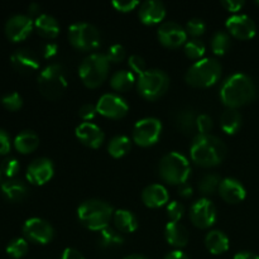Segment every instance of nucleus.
Listing matches in <instances>:
<instances>
[{
  "label": "nucleus",
  "mask_w": 259,
  "mask_h": 259,
  "mask_svg": "<svg viewBox=\"0 0 259 259\" xmlns=\"http://www.w3.org/2000/svg\"><path fill=\"white\" fill-rule=\"evenodd\" d=\"M159 43L167 48H179L187 42V33L185 28L175 22L162 23L157 30Z\"/></svg>",
  "instance_id": "16"
},
{
  "label": "nucleus",
  "mask_w": 259,
  "mask_h": 259,
  "mask_svg": "<svg viewBox=\"0 0 259 259\" xmlns=\"http://www.w3.org/2000/svg\"><path fill=\"white\" fill-rule=\"evenodd\" d=\"M164 238L169 245L181 249L189 243V230L180 222H169L164 228Z\"/></svg>",
  "instance_id": "23"
},
{
  "label": "nucleus",
  "mask_w": 259,
  "mask_h": 259,
  "mask_svg": "<svg viewBox=\"0 0 259 259\" xmlns=\"http://www.w3.org/2000/svg\"><path fill=\"white\" fill-rule=\"evenodd\" d=\"M225 27L233 37L240 40L252 39L257 33V25L254 20L245 14H235L229 17L225 23Z\"/></svg>",
  "instance_id": "14"
},
{
  "label": "nucleus",
  "mask_w": 259,
  "mask_h": 259,
  "mask_svg": "<svg viewBox=\"0 0 259 259\" xmlns=\"http://www.w3.org/2000/svg\"><path fill=\"white\" fill-rule=\"evenodd\" d=\"M162 134V123L157 118H143L133 128V142L137 146L151 147L159 141Z\"/></svg>",
  "instance_id": "10"
},
{
  "label": "nucleus",
  "mask_w": 259,
  "mask_h": 259,
  "mask_svg": "<svg viewBox=\"0 0 259 259\" xmlns=\"http://www.w3.org/2000/svg\"><path fill=\"white\" fill-rule=\"evenodd\" d=\"M196 114L191 109H182L177 113L175 118V124L177 129L185 134H190L191 132L196 131Z\"/></svg>",
  "instance_id": "31"
},
{
  "label": "nucleus",
  "mask_w": 259,
  "mask_h": 259,
  "mask_svg": "<svg viewBox=\"0 0 259 259\" xmlns=\"http://www.w3.org/2000/svg\"><path fill=\"white\" fill-rule=\"evenodd\" d=\"M28 250H29V245L24 238H15V239L10 240L9 244L7 245V253L14 259L23 258L27 254Z\"/></svg>",
  "instance_id": "37"
},
{
  "label": "nucleus",
  "mask_w": 259,
  "mask_h": 259,
  "mask_svg": "<svg viewBox=\"0 0 259 259\" xmlns=\"http://www.w3.org/2000/svg\"><path fill=\"white\" fill-rule=\"evenodd\" d=\"M206 46L199 38H192L185 43V53L190 60H201L202 56L205 55Z\"/></svg>",
  "instance_id": "36"
},
{
  "label": "nucleus",
  "mask_w": 259,
  "mask_h": 259,
  "mask_svg": "<svg viewBox=\"0 0 259 259\" xmlns=\"http://www.w3.org/2000/svg\"><path fill=\"white\" fill-rule=\"evenodd\" d=\"M53 175H55L53 162L48 158H37L28 166L25 177L32 185L42 186L52 179Z\"/></svg>",
  "instance_id": "17"
},
{
  "label": "nucleus",
  "mask_w": 259,
  "mask_h": 259,
  "mask_svg": "<svg viewBox=\"0 0 259 259\" xmlns=\"http://www.w3.org/2000/svg\"><path fill=\"white\" fill-rule=\"evenodd\" d=\"M110 62L104 53H91L81 62L78 76L83 85L89 89H96L103 85L109 75Z\"/></svg>",
  "instance_id": "6"
},
{
  "label": "nucleus",
  "mask_w": 259,
  "mask_h": 259,
  "mask_svg": "<svg viewBox=\"0 0 259 259\" xmlns=\"http://www.w3.org/2000/svg\"><path fill=\"white\" fill-rule=\"evenodd\" d=\"M34 28V22L32 18L24 14L12 15L5 23V34L12 42L24 40L32 33Z\"/></svg>",
  "instance_id": "15"
},
{
  "label": "nucleus",
  "mask_w": 259,
  "mask_h": 259,
  "mask_svg": "<svg viewBox=\"0 0 259 259\" xmlns=\"http://www.w3.org/2000/svg\"><path fill=\"white\" fill-rule=\"evenodd\" d=\"M185 30H186L187 35L190 34L191 37L197 38L205 33V30H206V24H205L204 20L200 19V18H192V19H190L189 22H187Z\"/></svg>",
  "instance_id": "38"
},
{
  "label": "nucleus",
  "mask_w": 259,
  "mask_h": 259,
  "mask_svg": "<svg viewBox=\"0 0 259 259\" xmlns=\"http://www.w3.org/2000/svg\"><path fill=\"white\" fill-rule=\"evenodd\" d=\"M255 4H257V5H258V7H259V0H258V2H255Z\"/></svg>",
  "instance_id": "57"
},
{
  "label": "nucleus",
  "mask_w": 259,
  "mask_h": 259,
  "mask_svg": "<svg viewBox=\"0 0 259 259\" xmlns=\"http://www.w3.org/2000/svg\"><path fill=\"white\" fill-rule=\"evenodd\" d=\"M123 259H148V258L144 257V255H141V254H131V255H126V257Z\"/></svg>",
  "instance_id": "55"
},
{
  "label": "nucleus",
  "mask_w": 259,
  "mask_h": 259,
  "mask_svg": "<svg viewBox=\"0 0 259 259\" xmlns=\"http://www.w3.org/2000/svg\"><path fill=\"white\" fill-rule=\"evenodd\" d=\"M3 196L12 202H19L28 195V187L22 180L8 179L2 184Z\"/></svg>",
  "instance_id": "24"
},
{
  "label": "nucleus",
  "mask_w": 259,
  "mask_h": 259,
  "mask_svg": "<svg viewBox=\"0 0 259 259\" xmlns=\"http://www.w3.org/2000/svg\"><path fill=\"white\" fill-rule=\"evenodd\" d=\"M10 62L15 71L23 75H29L39 68V60L33 51L28 48H18L10 56Z\"/></svg>",
  "instance_id": "18"
},
{
  "label": "nucleus",
  "mask_w": 259,
  "mask_h": 259,
  "mask_svg": "<svg viewBox=\"0 0 259 259\" xmlns=\"http://www.w3.org/2000/svg\"><path fill=\"white\" fill-rule=\"evenodd\" d=\"M257 96L254 81L245 73H234L223 82L220 100L227 109H238L252 103Z\"/></svg>",
  "instance_id": "1"
},
{
  "label": "nucleus",
  "mask_w": 259,
  "mask_h": 259,
  "mask_svg": "<svg viewBox=\"0 0 259 259\" xmlns=\"http://www.w3.org/2000/svg\"><path fill=\"white\" fill-rule=\"evenodd\" d=\"M23 234L29 242L46 245L52 242L55 237V229L47 220L40 218H30L23 225Z\"/></svg>",
  "instance_id": "12"
},
{
  "label": "nucleus",
  "mask_w": 259,
  "mask_h": 259,
  "mask_svg": "<svg viewBox=\"0 0 259 259\" xmlns=\"http://www.w3.org/2000/svg\"><path fill=\"white\" fill-rule=\"evenodd\" d=\"M113 217V206L103 200H86L77 209V218L80 223L93 232H101L108 228Z\"/></svg>",
  "instance_id": "3"
},
{
  "label": "nucleus",
  "mask_w": 259,
  "mask_h": 259,
  "mask_svg": "<svg viewBox=\"0 0 259 259\" xmlns=\"http://www.w3.org/2000/svg\"><path fill=\"white\" fill-rule=\"evenodd\" d=\"M128 66L131 67L132 72L137 73L138 76H141L142 73H144L147 71L146 67V61L143 57L138 55H132L128 58Z\"/></svg>",
  "instance_id": "43"
},
{
  "label": "nucleus",
  "mask_w": 259,
  "mask_h": 259,
  "mask_svg": "<svg viewBox=\"0 0 259 259\" xmlns=\"http://www.w3.org/2000/svg\"><path fill=\"white\" fill-rule=\"evenodd\" d=\"M220 182H222V180H220V177L218 176V175H205V176L199 181V191L201 192L204 196L214 195L215 192L219 190Z\"/></svg>",
  "instance_id": "34"
},
{
  "label": "nucleus",
  "mask_w": 259,
  "mask_h": 259,
  "mask_svg": "<svg viewBox=\"0 0 259 259\" xmlns=\"http://www.w3.org/2000/svg\"><path fill=\"white\" fill-rule=\"evenodd\" d=\"M111 5L115 10L121 13H129L132 10L136 9L137 7L141 5V3L137 2V0H113Z\"/></svg>",
  "instance_id": "45"
},
{
  "label": "nucleus",
  "mask_w": 259,
  "mask_h": 259,
  "mask_svg": "<svg viewBox=\"0 0 259 259\" xmlns=\"http://www.w3.org/2000/svg\"><path fill=\"white\" fill-rule=\"evenodd\" d=\"M218 192L220 197L228 204H239L247 196V190L243 186L242 182L232 177L222 180Z\"/></svg>",
  "instance_id": "21"
},
{
  "label": "nucleus",
  "mask_w": 259,
  "mask_h": 259,
  "mask_svg": "<svg viewBox=\"0 0 259 259\" xmlns=\"http://www.w3.org/2000/svg\"><path fill=\"white\" fill-rule=\"evenodd\" d=\"M169 195L164 186L159 184H153L147 186L142 192V201L147 207L158 209L168 204Z\"/></svg>",
  "instance_id": "22"
},
{
  "label": "nucleus",
  "mask_w": 259,
  "mask_h": 259,
  "mask_svg": "<svg viewBox=\"0 0 259 259\" xmlns=\"http://www.w3.org/2000/svg\"><path fill=\"white\" fill-rule=\"evenodd\" d=\"M190 219L192 224L200 229H207L215 224L218 219V211L211 200L201 197L195 201L190 207Z\"/></svg>",
  "instance_id": "11"
},
{
  "label": "nucleus",
  "mask_w": 259,
  "mask_h": 259,
  "mask_svg": "<svg viewBox=\"0 0 259 259\" xmlns=\"http://www.w3.org/2000/svg\"><path fill=\"white\" fill-rule=\"evenodd\" d=\"M2 169L3 175H5L9 179H14L17 176L18 172L20 171V164L18 162V159L15 158H5L4 161L2 162Z\"/></svg>",
  "instance_id": "40"
},
{
  "label": "nucleus",
  "mask_w": 259,
  "mask_h": 259,
  "mask_svg": "<svg viewBox=\"0 0 259 259\" xmlns=\"http://www.w3.org/2000/svg\"><path fill=\"white\" fill-rule=\"evenodd\" d=\"M96 109H98V114L100 115L118 120L128 114L129 105L123 98L116 94H104L98 100Z\"/></svg>",
  "instance_id": "13"
},
{
  "label": "nucleus",
  "mask_w": 259,
  "mask_h": 259,
  "mask_svg": "<svg viewBox=\"0 0 259 259\" xmlns=\"http://www.w3.org/2000/svg\"><path fill=\"white\" fill-rule=\"evenodd\" d=\"M39 146V137L33 131H23L15 137L14 147L19 153L28 154L34 152Z\"/></svg>",
  "instance_id": "28"
},
{
  "label": "nucleus",
  "mask_w": 259,
  "mask_h": 259,
  "mask_svg": "<svg viewBox=\"0 0 259 259\" xmlns=\"http://www.w3.org/2000/svg\"><path fill=\"white\" fill-rule=\"evenodd\" d=\"M136 83V75H134L133 72H131V71L126 70L116 71L110 78L111 89L118 91V93H126V91L131 90Z\"/></svg>",
  "instance_id": "30"
},
{
  "label": "nucleus",
  "mask_w": 259,
  "mask_h": 259,
  "mask_svg": "<svg viewBox=\"0 0 259 259\" xmlns=\"http://www.w3.org/2000/svg\"><path fill=\"white\" fill-rule=\"evenodd\" d=\"M75 134L83 146L93 149L99 148L105 139L104 132L101 131L100 126L91 121H83V123L78 124L75 129Z\"/></svg>",
  "instance_id": "19"
},
{
  "label": "nucleus",
  "mask_w": 259,
  "mask_h": 259,
  "mask_svg": "<svg viewBox=\"0 0 259 259\" xmlns=\"http://www.w3.org/2000/svg\"><path fill=\"white\" fill-rule=\"evenodd\" d=\"M2 176H3V172H2V169H0V181H2Z\"/></svg>",
  "instance_id": "56"
},
{
  "label": "nucleus",
  "mask_w": 259,
  "mask_h": 259,
  "mask_svg": "<svg viewBox=\"0 0 259 259\" xmlns=\"http://www.w3.org/2000/svg\"><path fill=\"white\" fill-rule=\"evenodd\" d=\"M230 48V37L227 32L218 30L211 39V50L217 56H224Z\"/></svg>",
  "instance_id": "35"
},
{
  "label": "nucleus",
  "mask_w": 259,
  "mask_h": 259,
  "mask_svg": "<svg viewBox=\"0 0 259 259\" xmlns=\"http://www.w3.org/2000/svg\"><path fill=\"white\" fill-rule=\"evenodd\" d=\"M185 214V207L181 202L171 201L167 204V217L171 222H180Z\"/></svg>",
  "instance_id": "42"
},
{
  "label": "nucleus",
  "mask_w": 259,
  "mask_h": 259,
  "mask_svg": "<svg viewBox=\"0 0 259 259\" xmlns=\"http://www.w3.org/2000/svg\"><path fill=\"white\" fill-rule=\"evenodd\" d=\"M222 63L215 58H201L187 70L185 81L192 88H210L222 77Z\"/></svg>",
  "instance_id": "4"
},
{
  "label": "nucleus",
  "mask_w": 259,
  "mask_h": 259,
  "mask_svg": "<svg viewBox=\"0 0 259 259\" xmlns=\"http://www.w3.org/2000/svg\"><path fill=\"white\" fill-rule=\"evenodd\" d=\"M179 195L181 197H184V199H190V197H192V195H194V189H192V186H190L189 184L180 185Z\"/></svg>",
  "instance_id": "51"
},
{
  "label": "nucleus",
  "mask_w": 259,
  "mask_h": 259,
  "mask_svg": "<svg viewBox=\"0 0 259 259\" xmlns=\"http://www.w3.org/2000/svg\"><path fill=\"white\" fill-rule=\"evenodd\" d=\"M192 162L201 167H215L222 163L227 154L224 142L212 134H197L190 147Z\"/></svg>",
  "instance_id": "2"
},
{
  "label": "nucleus",
  "mask_w": 259,
  "mask_h": 259,
  "mask_svg": "<svg viewBox=\"0 0 259 259\" xmlns=\"http://www.w3.org/2000/svg\"><path fill=\"white\" fill-rule=\"evenodd\" d=\"M34 28L42 37L48 38V39H53L60 34V24L50 14H40L39 17L35 18L34 20Z\"/></svg>",
  "instance_id": "26"
},
{
  "label": "nucleus",
  "mask_w": 259,
  "mask_h": 259,
  "mask_svg": "<svg viewBox=\"0 0 259 259\" xmlns=\"http://www.w3.org/2000/svg\"><path fill=\"white\" fill-rule=\"evenodd\" d=\"M61 259H85L82 255V253L78 252L77 249H73V248H66L63 250Z\"/></svg>",
  "instance_id": "50"
},
{
  "label": "nucleus",
  "mask_w": 259,
  "mask_h": 259,
  "mask_svg": "<svg viewBox=\"0 0 259 259\" xmlns=\"http://www.w3.org/2000/svg\"><path fill=\"white\" fill-rule=\"evenodd\" d=\"M10 137L5 131L0 129V156H4L10 152Z\"/></svg>",
  "instance_id": "47"
},
{
  "label": "nucleus",
  "mask_w": 259,
  "mask_h": 259,
  "mask_svg": "<svg viewBox=\"0 0 259 259\" xmlns=\"http://www.w3.org/2000/svg\"><path fill=\"white\" fill-rule=\"evenodd\" d=\"M163 259H190L189 255L186 253H184L182 250L176 249V250H172V252L167 253L166 257Z\"/></svg>",
  "instance_id": "52"
},
{
  "label": "nucleus",
  "mask_w": 259,
  "mask_h": 259,
  "mask_svg": "<svg viewBox=\"0 0 259 259\" xmlns=\"http://www.w3.org/2000/svg\"><path fill=\"white\" fill-rule=\"evenodd\" d=\"M166 7L162 2L157 0H147L139 5V19L146 25L159 24L166 18Z\"/></svg>",
  "instance_id": "20"
},
{
  "label": "nucleus",
  "mask_w": 259,
  "mask_h": 259,
  "mask_svg": "<svg viewBox=\"0 0 259 259\" xmlns=\"http://www.w3.org/2000/svg\"><path fill=\"white\" fill-rule=\"evenodd\" d=\"M169 88V77L164 71L147 70L137 78V89L139 95L148 101L162 98Z\"/></svg>",
  "instance_id": "8"
},
{
  "label": "nucleus",
  "mask_w": 259,
  "mask_h": 259,
  "mask_svg": "<svg viewBox=\"0 0 259 259\" xmlns=\"http://www.w3.org/2000/svg\"><path fill=\"white\" fill-rule=\"evenodd\" d=\"M245 3L242 0H224L222 2V7L225 8V10L230 13H238L243 7H244Z\"/></svg>",
  "instance_id": "48"
},
{
  "label": "nucleus",
  "mask_w": 259,
  "mask_h": 259,
  "mask_svg": "<svg viewBox=\"0 0 259 259\" xmlns=\"http://www.w3.org/2000/svg\"><path fill=\"white\" fill-rule=\"evenodd\" d=\"M126 55L125 48L123 47L121 45H113L108 48V52H106V57H108L109 62L113 63H119L121 61H124Z\"/></svg>",
  "instance_id": "41"
},
{
  "label": "nucleus",
  "mask_w": 259,
  "mask_h": 259,
  "mask_svg": "<svg viewBox=\"0 0 259 259\" xmlns=\"http://www.w3.org/2000/svg\"><path fill=\"white\" fill-rule=\"evenodd\" d=\"M234 259H259V255L255 254V253L244 250V252L237 253V254L234 255Z\"/></svg>",
  "instance_id": "53"
},
{
  "label": "nucleus",
  "mask_w": 259,
  "mask_h": 259,
  "mask_svg": "<svg viewBox=\"0 0 259 259\" xmlns=\"http://www.w3.org/2000/svg\"><path fill=\"white\" fill-rule=\"evenodd\" d=\"M123 243L124 238L120 234V232L110 227L101 230L100 234H99V245L101 248H115L121 245Z\"/></svg>",
  "instance_id": "33"
},
{
  "label": "nucleus",
  "mask_w": 259,
  "mask_h": 259,
  "mask_svg": "<svg viewBox=\"0 0 259 259\" xmlns=\"http://www.w3.org/2000/svg\"><path fill=\"white\" fill-rule=\"evenodd\" d=\"M2 104L5 109H8V110L15 111L19 110L23 106V99L19 94L13 91V93H9L7 94V95L3 96Z\"/></svg>",
  "instance_id": "39"
},
{
  "label": "nucleus",
  "mask_w": 259,
  "mask_h": 259,
  "mask_svg": "<svg viewBox=\"0 0 259 259\" xmlns=\"http://www.w3.org/2000/svg\"><path fill=\"white\" fill-rule=\"evenodd\" d=\"M242 114L237 109H227L223 111L222 116H220V126L229 136L238 133L239 129L242 128Z\"/></svg>",
  "instance_id": "29"
},
{
  "label": "nucleus",
  "mask_w": 259,
  "mask_h": 259,
  "mask_svg": "<svg viewBox=\"0 0 259 259\" xmlns=\"http://www.w3.org/2000/svg\"><path fill=\"white\" fill-rule=\"evenodd\" d=\"M96 114H98V109H96V105H93V104H85L78 110V116L83 121L93 120L96 116Z\"/></svg>",
  "instance_id": "46"
},
{
  "label": "nucleus",
  "mask_w": 259,
  "mask_h": 259,
  "mask_svg": "<svg viewBox=\"0 0 259 259\" xmlns=\"http://www.w3.org/2000/svg\"><path fill=\"white\" fill-rule=\"evenodd\" d=\"M212 126H214V123H212L211 116H209L207 114L197 115L196 131L199 132V134H210Z\"/></svg>",
  "instance_id": "44"
},
{
  "label": "nucleus",
  "mask_w": 259,
  "mask_h": 259,
  "mask_svg": "<svg viewBox=\"0 0 259 259\" xmlns=\"http://www.w3.org/2000/svg\"><path fill=\"white\" fill-rule=\"evenodd\" d=\"M205 247L211 254H223L229 249V238L222 230H211L205 237Z\"/></svg>",
  "instance_id": "25"
},
{
  "label": "nucleus",
  "mask_w": 259,
  "mask_h": 259,
  "mask_svg": "<svg viewBox=\"0 0 259 259\" xmlns=\"http://www.w3.org/2000/svg\"><path fill=\"white\" fill-rule=\"evenodd\" d=\"M132 149V141L126 136H116L110 139L108 144V152L113 158H121Z\"/></svg>",
  "instance_id": "32"
},
{
  "label": "nucleus",
  "mask_w": 259,
  "mask_h": 259,
  "mask_svg": "<svg viewBox=\"0 0 259 259\" xmlns=\"http://www.w3.org/2000/svg\"><path fill=\"white\" fill-rule=\"evenodd\" d=\"M39 91L48 100H57L67 89L66 71L60 63H51L40 71L38 76Z\"/></svg>",
  "instance_id": "7"
},
{
  "label": "nucleus",
  "mask_w": 259,
  "mask_h": 259,
  "mask_svg": "<svg viewBox=\"0 0 259 259\" xmlns=\"http://www.w3.org/2000/svg\"><path fill=\"white\" fill-rule=\"evenodd\" d=\"M114 224L116 229L121 233H134L138 229V219L132 211L125 209H119L114 211Z\"/></svg>",
  "instance_id": "27"
},
{
  "label": "nucleus",
  "mask_w": 259,
  "mask_h": 259,
  "mask_svg": "<svg viewBox=\"0 0 259 259\" xmlns=\"http://www.w3.org/2000/svg\"><path fill=\"white\" fill-rule=\"evenodd\" d=\"M161 179L169 185H184L191 176V166L184 154L169 152L162 157L158 166Z\"/></svg>",
  "instance_id": "5"
},
{
  "label": "nucleus",
  "mask_w": 259,
  "mask_h": 259,
  "mask_svg": "<svg viewBox=\"0 0 259 259\" xmlns=\"http://www.w3.org/2000/svg\"><path fill=\"white\" fill-rule=\"evenodd\" d=\"M28 12H29L30 15H35V18H38L40 15V5L38 3H32L28 7Z\"/></svg>",
  "instance_id": "54"
},
{
  "label": "nucleus",
  "mask_w": 259,
  "mask_h": 259,
  "mask_svg": "<svg viewBox=\"0 0 259 259\" xmlns=\"http://www.w3.org/2000/svg\"><path fill=\"white\" fill-rule=\"evenodd\" d=\"M57 51H58V46L53 42H48L43 46L42 48V55L46 60H50V58L55 57L57 55Z\"/></svg>",
  "instance_id": "49"
},
{
  "label": "nucleus",
  "mask_w": 259,
  "mask_h": 259,
  "mask_svg": "<svg viewBox=\"0 0 259 259\" xmlns=\"http://www.w3.org/2000/svg\"><path fill=\"white\" fill-rule=\"evenodd\" d=\"M68 40L76 50L88 52L99 48L101 37L98 28L90 23L80 22L68 27Z\"/></svg>",
  "instance_id": "9"
}]
</instances>
